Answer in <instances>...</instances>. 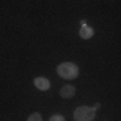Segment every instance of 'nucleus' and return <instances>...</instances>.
Instances as JSON below:
<instances>
[{"mask_svg":"<svg viewBox=\"0 0 121 121\" xmlns=\"http://www.w3.org/2000/svg\"><path fill=\"white\" fill-rule=\"evenodd\" d=\"M98 108H99V104H95L94 106H93V109H94V110H97Z\"/></svg>","mask_w":121,"mask_h":121,"instance_id":"nucleus-8","label":"nucleus"},{"mask_svg":"<svg viewBox=\"0 0 121 121\" xmlns=\"http://www.w3.org/2000/svg\"><path fill=\"white\" fill-rule=\"evenodd\" d=\"M56 73L60 78H65V79H75L79 74V69L75 63L71 62H65V63H60L56 67Z\"/></svg>","mask_w":121,"mask_h":121,"instance_id":"nucleus-1","label":"nucleus"},{"mask_svg":"<svg viewBox=\"0 0 121 121\" xmlns=\"http://www.w3.org/2000/svg\"><path fill=\"white\" fill-rule=\"evenodd\" d=\"M95 117V110L90 106H79L74 112L75 121H93Z\"/></svg>","mask_w":121,"mask_h":121,"instance_id":"nucleus-2","label":"nucleus"},{"mask_svg":"<svg viewBox=\"0 0 121 121\" xmlns=\"http://www.w3.org/2000/svg\"><path fill=\"white\" fill-rule=\"evenodd\" d=\"M27 121H43L42 120V116H40V113H38V112H35V113H32L28 118H27Z\"/></svg>","mask_w":121,"mask_h":121,"instance_id":"nucleus-6","label":"nucleus"},{"mask_svg":"<svg viewBox=\"0 0 121 121\" xmlns=\"http://www.w3.org/2000/svg\"><path fill=\"white\" fill-rule=\"evenodd\" d=\"M48 121H66V120L62 114H54V116H51L48 118Z\"/></svg>","mask_w":121,"mask_h":121,"instance_id":"nucleus-7","label":"nucleus"},{"mask_svg":"<svg viewBox=\"0 0 121 121\" xmlns=\"http://www.w3.org/2000/svg\"><path fill=\"white\" fill-rule=\"evenodd\" d=\"M81 24H82V27H83V26H87V24H86V22H85V20H82V22H81Z\"/></svg>","mask_w":121,"mask_h":121,"instance_id":"nucleus-9","label":"nucleus"},{"mask_svg":"<svg viewBox=\"0 0 121 121\" xmlns=\"http://www.w3.org/2000/svg\"><path fill=\"white\" fill-rule=\"evenodd\" d=\"M59 94L62 98H71L75 95V87L73 85H65V86L60 89Z\"/></svg>","mask_w":121,"mask_h":121,"instance_id":"nucleus-4","label":"nucleus"},{"mask_svg":"<svg viewBox=\"0 0 121 121\" xmlns=\"http://www.w3.org/2000/svg\"><path fill=\"white\" fill-rule=\"evenodd\" d=\"M94 35V30L89 26H83L81 27V30H79V36L82 39H90L91 36Z\"/></svg>","mask_w":121,"mask_h":121,"instance_id":"nucleus-5","label":"nucleus"},{"mask_svg":"<svg viewBox=\"0 0 121 121\" xmlns=\"http://www.w3.org/2000/svg\"><path fill=\"white\" fill-rule=\"evenodd\" d=\"M34 85L36 89H39V90H48L50 89V81H48V78L46 77H36L34 79Z\"/></svg>","mask_w":121,"mask_h":121,"instance_id":"nucleus-3","label":"nucleus"}]
</instances>
